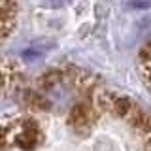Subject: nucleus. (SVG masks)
Instances as JSON below:
<instances>
[{
  "label": "nucleus",
  "mask_w": 151,
  "mask_h": 151,
  "mask_svg": "<svg viewBox=\"0 0 151 151\" xmlns=\"http://www.w3.org/2000/svg\"><path fill=\"white\" fill-rule=\"evenodd\" d=\"M15 4H0V42H4L9 36L13 25H15Z\"/></svg>",
  "instance_id": "nucleus-2"
},
{
  "label": "nucleus",
  "mask_w": 151,
  "mask_h": 151,
  "mask_svg": "<svg viewBox=\"0 0 151 151\" xmlns=\"http://www.w3.org/2000/svg\"><path fill=\"white\" fill-rule=\"evenodd\" d=\"M123 94L78 72H53L0 119V151H111L108 119Z\"/></svg>",
  "instance_id": "nucleus-1"
}]
</instances>
